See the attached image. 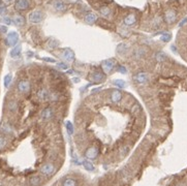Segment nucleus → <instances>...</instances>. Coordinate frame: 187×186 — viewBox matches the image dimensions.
<instances>
[{"label": "nucleus", "mask_w": 187, "mask_h": 186, "mask_svg": "<svg viewBox=\"0 0 187 186\" xmlns=\"http://www.w3.org/2000/svg\"><path fill=\"white\" fill-rule=\"evenodd\" d=\"M12 80H13V77H12V74H6L5 76V78H4V86L6 87H9V85H10V83H12Z\"/></svg>", "instance_id": "obj_24"}, {"label": "nucleus", "mask_w": 187, "mask_h": 186, "mask_svg": "<svg viewBox=\"0 0 187 186\" xmlns=\"http://www.w3.org/2000/svg\"><path fill=\"white\" fill-rule=\"evenodd\" d=\"M97 20V16L93 12H90V14H88L87 16L85 17V22L87 24H94Z\"/></svg>", "instance_id": "obj_17"}, {"label": "nucleus", "mask_w": 187, "mask_h": 186, "mask_svg": "<svg viewBox=\"0 0 187 186\" xmlns=\"http://www.w3.org/2000/svg\"><path fill=\"white\" fill-rule=\"evenodd\" d=\"M13 22H14L15 25L18 26V27H22V26L25 25V19H24V17L21 16V15H16V16H14Z\"/></svg>", "instance_id": "obj_13"}, {"label": "nucleus", "mask_w": 187, "mask_h": 186, "mask_svg": "<svg viewBox=\"0 0 187 186\" xmlns=\"http://www.w3.org/2000/svg\"><path fill=\"white\" fill-rule=\"evenodd\" d=\"M0 29H1V26H0Z\"/></svg>", "instance_id": "obj_42"}, {"label": "nucleus", "mask_w": 187, "mask_h": 186, "mask_svg": "<svg viewBox=\"0 0 187 186\" xmlns=\"http://www.w3.org/2000/svg\"><path fill=\"white\" fill-rule=\"evenodd\" d=\"M63 60H65L66 62H72L74 60V53L70 49H65L63 51L62 55H61Z\"/></svg>", "instance_id": "obj_9"}, {"label": "nucleus", "mask_w": 187, "mask_h": 186, "mask_svg": "<svg viewBox=\"0 0 187 186\" xmlns=\"http://www.w3.org/2000/svg\"><path fill=\"white\" fill-rule=\"evenodd\" d=\"M122 98V92L120 90H114L111 94V100L114 103H118Z\"/></svg>", "instance_id": "obj_12"}, {"label": "nucleus", "mask_w": 187, "mask_h": 186, "mask_svg": "<svg viewBox=\"0 0 187 186\" xmlns=\"http://www.w3.org/2000/svg\"><path fill=\"white\" fill-rule=\"evenodd\" d=\"M29 7V1L28 0H16L15 2V8L19 12H23Z\"/></svg>", "instance_id": "obj_5"}, {"label": "nucleus", "mask_w": 187, "mask_h": 186, "mask_svg": "<svg viewBox=\"0 0 187 186\" xmlns=\"http://www.w3.org/2000/svg\"><path fill=\"white\" fill-rule=\"evenodd\" d=\"M6 27H5V26H1V29H0V31H1V32H6Z\"/></svg>", "instance_id": "obj_38"}, {"label": "nucleus", "mask_w": 187, "mask_h": 186, "mask_svg": "<svg viewBox=\"0 0 187 186\" xmlns=\"http://www.w3.org/2000/svg\"><path fill=\"white\" fill-rule=\"evenodd\" d=\"M19 42V34L15 31H12L9 32L6 36V40H5V42H6L7 46H17Z\"/></svg>", "instance_id": "obj_3"}, {"label": "nucleus", "mask_w": 187, "mask_h": 186, "mask_svg": "<svg viewBox=\"0 0 187 186\" xmlns=\"http://www.w3.org/2000/svg\"><path fill=\"white\" fill-rule=\"evenodd\" d=\"M187 23V18H185L184 20H182V22H181L180 24H179V26H180V27H182L183 25H185V24Z\"/></svg>", "instance_id": "obj_37"}, {"label": "nucleus", "mask_w": 187, "mask_h": 186, "mask_svg": "<svg viewBox=\"0 0 187 186\" xmlns=\"http://www.w3.org/2000/svg\"><path fill=\"white\" fill-rule=\"evenodd\" d=\"M13 0H5V2H12Z\"/></svg>", "instance_id": "obj_40"}, {"label": "nucleus", "mask_w": 187, "mask_h": 186, "mask_svg": "<svg viewBox=\"0 0 187 186\" xmlns=\"http://www.w3.org/2000/svg\"><path fill=\"white\" fill-rule=\"evenodd\" d=\"M5 145H6V140H5V137L3 135H0V151L4 148Z\"/></svg>", "instance_id": "obj_27"}, {"label": "nucleus", "mask_w": 187, "mask_h": 186, "mask_svg": "<svg viewBox=\"0 0 187 186\" xmlns=\"http://www.w3.org/2000/svg\"><path fill=\"white\" fill-rule=\"evenodd\" d=\"M58 44H59V42L55 40H51L49 42V46H50V48H53V49L56 48V46H58Z\"/></svg>", "instance_id": "obj_30"}, {"label": "nucleus", "mask_w": 187, "mask_h": 186, "mask_svg": "<svg viewBox=\"0 0 187 186\" xmlns=\"http://www.w3.org/2000/svg\"><path fill=\"white\" fill-rule=\"evenodd\" d=\"M1 3H2V0H0V5H1Z\"/></svg>", "instance_id": "obj_41"}, {"label": "nucleus", "mask_w": 187, "mask_h": 186, "mask_svg": "<svg viewBox=\"0 0 187 186\" xmlns=\"http://www.w3.org/2000/svg\"><path fill=\"white\" fill-rule=\"evenodd\" d=\"M2 22L4 24H6V25L12 24V20H10V18H8V17H3V18H2Z\"/></svg>", "instance_id": "obj_33"}, {"label": "nucleus", "mask_w": 187, "mask_h": 186, "mask_svg": "<svg viewBox=\"0 0 187 186\" xmlns=\"http://www.w3.org/2000/svg\"><path fill=\"white\" fill-rule=\"evenodd\" d=\"M37 96L40 100L42 101H46V100L50 99V93L48 92V90L46 89H40V90L37 92Z\"/></svg>", "instance_id": "obj_14"}, {"label": "nucleus", "mask_w": 187, "mask_h": 186, "mask_svg": "<svg viewBox=\"0 0 187 186\" xmlns=\"http://www.w3.org/2000/svg\"><path fill=\"white\" fill-rule=\"evenodd\" d=\"M66 128H67V131L70 135H72L74 133V127H72V124L70 122H66Z\"/></svg>", "instance_id": "obj_28"}, {"label": "nucleus", "mask_w": 187, "mask_h": 186, "mask_svg": "<svg viewBox=\"0 0 187 186\" xmlns=\"http://www.w3.org/2000/svg\"><path fill=\"white\" fill-rule=\"evenodd\" d=\"M136 18L133 14L128 15V16H126L124 19V24L126 26H132L133 24H136Z\"/></svg>", "instance_id": "obj_15"}, {"label": "nucleus", "mask_w": 187, "mask_h": 186, "mask_svg": "<svg viewBox=\"0 0 187 186\" xmlns=\"http://www.w3.org/2000/svg\"><path fill=\"white\" fill-rule=\"evenodd\" d=\"M100 12L104 17H109L111 15V9L109 8L108 6H104L101 9H100Z\"/></svg>", "instance_id": "obj_26"}, {"label": "nucleus", "mask_w": 187, "mask_h": 186, "mask_svg": "<svg viewBox=\"0 0 187 186\" xmlns=\"http://www.w3.org/2000/svg\"><path fill=\"white\" fill-rule=\"evenodd\" d=\"M54 7H55L56 10H59V12L64 10V9L66 8L65 4L63 2H61V1H55V2H54Z\"/></svg>", "instance_id": "obj_19"}, {"label": "nucleus", "mask_w": 187, "mask_h": 186, "mask_svg": "<svg viewBox=\"0 0 187 186\" xmlns=\"http://www.w3.org/2000/svg\"><path fill=\"white\" fill-rule=\"evenodd\" d=\"M84 155H85V157L87 158L88 160H95L99 156V150H98L97 147L94 146L89 147V148H87L85 150Z\"/></svg>", "instance_id": "obj_2"}, {"label": "nucleus", "mask_w": 187, "mask_h": 186, "mask_svg": "<svg viewBox=\"0 0 187 186\" xmlns=\"http://www.w3.org/2000/svg\"><path fill=\"white\" fill-rule=\"evenodd\" d=\"M156 60L160 61V62L166 60V55L163 53V52H158V53L156 54Z\"/></svg>", "instance_id": "obj_22"}, {"label": "nucleus", "mask_w": 187, "mask_h": 186, "mask_svg": "<svg viewBox=\"0 0 187 186\" xmlns=\"http://www.w3.org/2000/svg\"><path fill=\"white\" fill-rule=\"evenodd\" d=\"M171 38H172V34L171 33H163V34L160 36V40H162L163 42H169L170 40H171Z\"/></svg>", "instance_id": "obj_21"}, {"label": "nucleus", "mask_w": 187, "mask_h": 186, "mask_svg": "<svg viewBox=\"0 0 187 186\" xmlns=\"http://www.w3.org/2000/svg\"><path fill=\"white\" fill-rule=\"evenodd\" d=\"M44 20V14L40 10H34L29 15V21L31 23H40Z\"/></svg>", "instance_id": "obj_4"}, {"label": "nucleus", "mask_w": 187, "mask_h": 186, "mask_svg": "<svg viewBox=\"0 0 187 186\" xmlns=\"http://www.w3.org/2000/svg\"><path fill=\"white\" fill-rule=\"evenodd\" d=\"M20 54H21V44H17V46H14V49L10 52V56L13 58H16V57L20 56Z\"/></svg>", "instance_id": "obj_18"}, {"label": "nucleus", "mask_w": 187, "mask_h": 186, "mask_svg": "<svg viewBox=\"0 0 187 186\" xmlns=\"http://www.w3.org/2000/svg\"><path fill=\"white\" fill-rule=\"evenodd\" d=\"M54 186H89L86 181L76 175H66L62 177Z\"/></svg>", "instance_id": "obj_1"}, {"label": "nucleus", "mask_w": 187, "mask_h": 186, "mask_svg": "<svg viewBox=\"0 0 187 186\" xmlns=\"http://www.w3.org/2000/svg\"><path fill=\"white\" fill-rule=\"evenodd\" d=\"M140 112H141V108H140L139 105H134L133 107H132V113L138 114V113H140Z\"/></svg>", "instance_id": "obj_32"}, {"label": "nucleus", "mask_w": 187, "mask_h": 186, "mask_svg": "<svg viewBox=\"0 0 187 186\" xmlns=\"http://www.w3.org/2000/svg\"><path fill=\"white\" fill-rule=\"evenodd\" d=\"M91 80H92L94 83H99V82L104 81V74H102L101 72H94V74H92V77H91Z\"/></svg>", "instance_id": "obj_16"}, {"label": "nucleus", "mask_w": 187, "mask_h": 186, "mask_svg": "<svg viewBox=\"0 0 187 186\" xmlns=\"http://www.w3.org/2000/svg\"><path fill=\"white\" fill-rule=\"evenodd\" d=\"M8 109L10 110V111H16V110H17V103L14 101V100H12V101H9V103H8Z\"/></svg>", "instance_id": "obj_29"}, {"label": "nucleus", "mask_w": 187, "mask_h": 186, "mask_svg": "<svg viewBox=\"0 0 187 186\" xmlns=\"http://www.w3.org/2000/svg\"><path fill=\"white\" fill-rule=\"evenodd\" d=\"M83 164H84V167H85V169L87 171H93V170H94V167H93L92 162H90L89 160H84Z\"/></svg>", "instance_id": "obj_25"}, {"label": "nucleus", "mask_w": 187, "mask_h": 186, "mask_svg": "<svg viewBox=\"0 0 187 186\" xmlns=\"http://www.w3.org/2000/svg\"><path fill=\"white\" fill-rule=\"evenodd\" d=\"M149 80V74L147 72H138V74L134 76V81L136 82L138 84H145L146 82Z\"/></svg>", "instance_id": "obj_7"}, {"label": "nucleus", "mask_w": 187, "mask_h": 186, "mask_svg": "<svg viewBox=\"0 0 187 186\" xmlns=\"http://www.w3.org/2000/svg\"><path fill=\"white\" fill-rule=\"evenodd\" d=\"M102 69L106 74H109L113 70L114 66H115V62H114L113 59H108V60H104L101 64Z\"/></svg>", "instance_id": "obj_8"}, {"label": "nucleus", "mask_w": 187, "mask_h": 186, "mask_svg": "<svg viewBox=\"0 0 187 186\" xmlns=\"http://www.w3.org/2000/svg\"><path fill=\"white\" fill-rule=\"evenodd\" d=\"M128 50V46L126 44H120L117 46V52L120 54H124L125 52H127Z\"/></svg>", "instance_id": "obj_20"}, {"label": "nucleus", "mask_w": 187, "mask_h": 186, "mask_svg": "<svg viewBox=\"0 0 187 186\" xmlns=\"http://www.w3.org/2000/svg\"><path fill=\"white\" fill-rule=\"evenodd\" d=\"M53 116H54L53 109L50 107L42 110V114H40V117H42V120H50V119L53 118Z\"/></svg>", "instance_id": "obj_10"}, {"label": "nucleus", "mask_w": 187, "mask_h": 186, "mask_svg": "<svg viewBox=\"0 0 187 186\" xmlns=\"http://www.w3.org/2000/svg\"><path fill=\"white\" fill-rule=\"evenodd\" d=\"M44 60H47V61H49V62H55V60L54 59H52V58H44Z\"/></svg>", "instance_id": "obj_39"}, {"label": "nucleus", "mask_w": 187, "mask_h": 186, "mask_svg": "<svg viewBox=\"0 0 187 186\" xmlns=\"http://www.w3.org/2000/svg\"><path fill=\"white\" fill-rule=\"evenodd\" d=\"M117 70L119 72H121V74H126V72H127V69L124 67V66H122V65H119V66H118V69Z\"/></svg>", "instance_id": "obj_35"}, {"label": "nucleus", "mask_w": 187, "mask_h": 186, "mask_svg": "<svg viewBox=\"0 0 187 186\" xmlns=\"http://www.w3.org/2000/svg\"><path fill=\"white\" fill-rule=\"evenodd\" d=\"M1 129H2V131L4 133H9L10 131H12V129H10L9 125H3L2 127H1Z\"/></svg>", "instance_id": "obj_31"}, {"label": "nucleus", "mask_w": 187, "mask_h": 186, "mask_svg": "<svg viewBox=\"0 0 187 186\" xmlns=\"http://www.w3.org/2000/svg\"><path fill=\"white\" fill-rule=\"evenodd\" d=\"M176 18H177V15H176L175 10H172V9L168 10V12H165V16H164L165 22L166 23H169V24L174 23V22L176 21Z\"/></svg>", "instance_id": "obj_11"}, {"label": "nucleus", "mask_w": 187, "mask_h": 186, "mask_svg": "<svg viewBox=\"0 0 187 186\" xmlns=\"http://www.w3.org/2000/svg\"><path fill=\"white\" fill-rule=\"evenodd\" d=\"M18 90L21 93H28L30 91V83L26 80H22L18 83Z\"/></svg>", "instance_id": "obj_6"}, {"label": "nucleus", "mask_w": 187, "mask_h": 186, "mask_svg": "<svg viewBox=\"0 0 187 186\" xmlns=\"http://www.w3.org/2000/svg\"><path fill=\"white\" fill-rule=\"evenodd\" d=\"M57 66H58L59 68H61V69H67V68H68V66H67L66 63H63V62L57 63Z\"/></svg>", "instance_id": "obj_34"}, {"label": "nucleus", "mask_w": 187, "mask_h": 186, "mask_svg": "<svg viewBox=\"0 0 187 186\" xmlns=\"http://www.w3.org/2000/svg\"><path fill=\"white\" fill-rule=\"evenodd\" d=\"M0 14H1V15L6 14V7L3 6V5H1V6H0Z\"/></svg>", "instance_id": "obj_36"}, {"label": "nucleus", "mask_w": 187, "mask_h": 186, "mask_svg": "<svg viewBox=\"0 0 187 186\" xmlns=\"http://www.w3.org/2000/svg\"><path fill=\"white\" fill-rule=\"evenodd\" d=\"M113 84L115 85V86H117V87H119V88H124L125 87V85H126V83H125L123 80H115V81L113 82Z\"/></svg>", "instance_id": "obj_23"}]
</instances>
